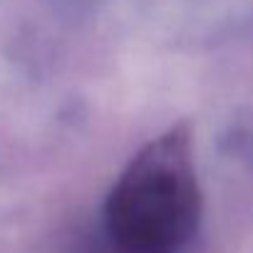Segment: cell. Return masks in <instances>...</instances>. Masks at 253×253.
Here are the masks:
<instances>
[{
    "label": "cell",
    "instance_id": "obj_1",
    "mask_svg": "<svg viewBox=\"0 0 253 253\" xmlns=\"http://www.w3.org/2000/svg\"><path fill=\"white\" fill-rule=\"evenodd\" d=\"M201 218V184L189 124L147 142L114 181L104 223L122 253H176Z\"/></svg>",
    "mask_w": 253,
    "mask_h": 253
}]
</instances>
